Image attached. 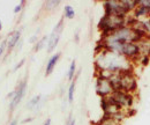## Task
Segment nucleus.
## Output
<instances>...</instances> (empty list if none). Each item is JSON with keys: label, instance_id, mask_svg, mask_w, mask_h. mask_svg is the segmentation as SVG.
Returning a JSON list of instances; mask_svg holds the SVG:
<instances>
[{"label": "nucleus", "instance_id": "nucleus-1", "mask_svg": "<svg viewBox=\"0 0 150 125\" xmlns=\"http://www.w3.org/2000/svg\"><path fill=\"white\" fill-rule=\"evenodd\" d=\"M95 65L97 71L106 70L113 73L132 71L131 61L127 58H125L121 54L108 51L104 49H97V54L95 56Z\"/></svg>", "mask_w": 150, "mask_h": 125}, {"label": "nucleus", "instance_id": "nucleus-2", "mask_svg": "<svg viewBox=\"0 0 150 125\" xmlns=\"http://www.w3.org/2000/svg\"><path fill=\"white\" fill-rule=\"evenodd\" d=\"M125 26H127L126 16L113 15V14H105L98 23V28L102 31V36L109 35Z\"/></svg>", "mask_w": 150, "mask_h": 125}, {"label": "nucleus", "instance_id": "nucleus-3", "mask_svg": "<svg viewBox=\"0 0 150 125\" xmlns=\"http://www.w3.org/2000/svg\"><path fill=\"white\" fill-rule=\"evenodd\" d=\"M108 97H110L114 103H117L122 109L131 108L132 103H133V96L131 95V93H126V91H122V90H115Z\"/></svg>", "mask_w": 150, "mask_h": 125}, {"label": "nucleus", "instance_id": "nucleus-4", "mask_svg": "<svg viewBox=\"0 0 150 125\" xmlns=\"http://www.w3.org/2000/svg\"><path fill=\"white\" fill-rule=\"evenodd\" d=\"M136 88V79L133 72H122L120 73V82H119V90L132 93Z\"/></svg>", "mask_w": 150, "mask_h": 125}, {"label": "nucleus", "instance_id": "nucleus-5", "mask_svg": "<svg viewBox=\"0 0 150 125\" xmlns=\"http://www.w3.org/2000/svg\"><path fill=\"white\" fill-rule=\"evenodd\" d=\"M104 9L105 14H113V15H120V16H127L129 13L125 8L122 1H105L104 2Z\"/></svg>", "mask_w": 150, "mask_h": 125}, {"label": "nucleus", "instance_id": "nucleus-6", "mask_svg": "<svg viewBox=\"0 0 150 125\" xmlns=\"http://www.w3.org/2000/svg\"><path fill=\"white\" fill-rule=\"evenodd\" d=\"M62 28H64V19H61L57 26L54 27L53 31L51 33V35L49 36L47 38V52H52L54 49L57 48L59 41H60V36H61V33H62Z\"/></svg>", "mask_w": 150, "mask_h": 125}, {"label": "nucleus", "instance_id": "nucleus-7", "mask_svg": "<svg viewBox=\"0 0 150 125\" xmlns=\"http://www.w3.org/2000/svg\"><path fill=\"white\" fill-rule=\"evenodd\" d=\"M95 88H96V93L102 99H105V97L110 96L113 91H114L110 80L102 79V78H97L96 79V86H95Z\"/></svg>", "mask_w": 150, "mask_h": 125}, {"label": "nucleus", "instance_id": "nucleus-8", "mask_svg": "<svg viewBox=\"0 0 150 125\" xmlns=\"http://www.w3.org/2000/svg\"><path fill=\"white\" fill-rule=\"evenodd\" d=\"M25 90H27V79H23L19 84V86L16 87V89L14 90V96L12 97L11 103H9V110L11 111H13L20 104V102L24 97Z\"/></svg>", "mask_w": 150, "mask_h": 125}, {"label": "nucleus", "instance_id": "nucleus-9", "mask_svg": "<svg viewBox=\"0 0 150 125\" xmlns=\"http://www.w3.org/2000/svg\"><path fill=\"white\" fill-rule=\"evenodd\" d=\"M6 38H7V54H9L14 48H16L18 43L21 41V29L14 30Z\"/></svg>", "mask_w": 150, "mask_h": 125}, {"label": "nucleus", "instance_id": "nucleus-10", "mask_svg": "<svg viewBox=\"0 0 150 125\" xmlns=\"http://www.w3.org/2000/svg\"><path fill=\"white\" fill-rule=\"evenodd\" d=\"M60 56H61V52H57V54H54L52 57H50V59H49V61H47V64H46L45 75H50V74L53 72L57 63H58L59 59H60Z\"/></svg>", "mask_w": 150, "mask_h": 125}, {"label": "nucleus", "instance_id": "nucleus-11", "mask_svg": "<svg viewBox=\"0 0 150 125\" xmlns=\"http://www.w3.org/2000/svg\"><path fill=\"white\" fill-rule=\"evenodd\" d=\"M81 73V71H79V73L75 75L74 80L71 82V85H69V87H68V91H67V97H68V102L69 103H72L73 102V100H74V93H75V84H76V80H77V78H79V74Z\"/></svg>", "mask_w": 150, "mask_h": 125}, {"label": "nucleus", "instance_id": "nucleus-12", "mask_svg": "<svg viewBox=\"0 0 150 125\" xmlns=\"http://www.w3.org/2000/svg\"><path fill=\"white\" fill-rule=\"evenodd\" d=\"M40 100H42V95H36V96H34L29 102H28V104H27V108L28 109H35V108H38L40 106Z\"/></svg>", "mask_w": 150, "mask_h": 125}, {"label": "nucleus", "instance_id": "nucleus-13", "mask_svg": "<svg viewBox=\"0 0 150 125\" xmlns=\"http://www.w3.org/2000/svg\"><path fill=\"white\" fill-rule=\"evenodd\" d=\"M64 16H65L66 19H68V20L74 19L75 11H74V8H73V6H71V5H66V6L64 7Z\"/></svg>", "mask_w": 150, "mask_h": 125}, {"label": "nucleus", "instance_id": "nucleus-14", "mask_svg": "<svg viewBox=\"0 0 150 125\" xmlns=\"http://www.w3.org/2000/svg\"><path fill=\"white\" fill-rule=\"evenodd\" d=\"M76 75V61L73 60L69 65V69H68V73H67V78L69 81H73Z\"/></svg>", "mask_w": 150, "mask_h": 125}, {"label": "nucleus", "instance_id": "nucleus-15", "mask_svg": "<svg viewBox=\"0 0 150 125\" xmlns=\"http://www.w3.org/2000/svg\"><path fill=\"white\" fill-rule=\"evenodd\" d=\"M47 38H49V36H44L40 39H38V42L35 44V51H39L40 49H43V46L45 44H47Z\"/></svg>", "mask_w": 150, "mask_h": 125}, {"label": "nucleus", "instance_id": "nucleus-16", "mask_svg": "<svg viewBox=\"0 0 150 125\" xmlns=\"http://www.w3.org/2000/svg\"><path fill=\"white\" fill-rule=\"evenodd\" d=\"M5 51H7V38H5V39L0 43V58L4 56Z\"/></svg>", "mask_w": 150, "mask_h": 125}, {"label": "nucleus", "instance_id": "nucleus-17", "mask_svg": "<svg viewBox=\"0 0 150 125\" xmlns=\"http://www.w3.org/2000/svg\"><path fill=\"white\" fill-rule=\"evenodd\" d=\"M59 5H60V1H58V0H56V1H46L45 2V7L49 8V9H52V8H54Z\"/></svg>", "mask_w": 150, "mask_h": 125}, {"label": "nucleus", "instance_id": "nucleus-18", "mask_svg": "<svg viewBox=\"0 0 150 125\" xmlns=\"http://www.w3.org/2000/svg\"><path fill=\"white\" fill-rule=\"evenodd\" d=\"M24 5H25V1H21L19 5H16L15 7H14V13L15 14H18V13H20L22 9H23V7H24Z\"/></svg>", "mask_w": 150, "mask_h": 125}, {"label": "nucleus", "instance_id": "nucleus-19", "mask_svg": "<svg viewBox=\"0 0 150 125\" xmlns=\"http://www.w3.org/2000/svg\"><path fill=\"white\" fill-rule=\"evenodd\" d=\"M24 61H25V59H24V58H23V59H21V60H20L19 63L16 64V66H15V67L13 69V71L15 72V71H18V70H20V69H21V67L23 66V64H24Z\"/></svg>", "mask_w": 150, "mask_h": 125}, {"label": "nucleus", "instance_id": "nucleus-20", "mask_svg": "<svg viewBox=\"0 0 150 125\" xmlns=\"http://www.w3.org/2000/svg\"><path fill=\"white\" fill-rule=\"evenodd\" d=\"M65 125H75V119L72 117V115H69V116H68V118H67L66 124Z\"/></svg>", "mask_w": 150, "mask_h": 125}, {"label": "nucleus", "instance_id": "nucleus-21", "mask_svg": "<svg viewBox=\"0 0 150 125\" xmlns=\"http://www.w3.org/2000/svg\"><path fill=\"white\" fill-rule=\"evenodd\" d=\"M29 42H30V43H35V44H36V43H37V42H38L37 36L35 35V36H33V37H30V39H29Z\"/></svg>", "mask_w": 150, "mask_h": 125}, {"label": "nucleus", "instance_id": "nucleus-22", "mask_svg": "<svg viewBox=\"0 0 150 125\" xmlns=\"http://www.w3.org/2000/svg\"><path fill=\"white\" fill-rule=\"evenodd\" d=\"M33 119H34L33 117H28V118H25V119H23V121H22V123H23V124H27V123H29V122H31Z\"/></svg>", "mask_w": 150, "mask_h": 125}, {"label": "nucleus", "instance_id": "nucleus-23", "mask_svg": "<svg viewBox=\"0 0 150 125\" xmlns=\"http://www.w3.org/2000/svg\"><path fill=\"white\" fill-rule=\"evenodd\" d=\"M51 122H52V121H51V118H47V119L44 122V124L43 125H51Z\"/></svg>", "mask_w": 150, "mask_h": 125}, {"label": "nucleus", "instance_id": "nucleus-24", "mask_svg": "<svg viewBox=\"0 0 150 125\" xmlns=\"http://www.w3.org/2000/svg\"><path fill=\"white\" fill-rule=\"evenodd\" d=\"M9 125H18V121H16V119L12 121V122H11V124H9Z\"/></svg>", "mask_w": 150, "mask_h": 125}, {"label": "nucleus", "instance_id": "nucleus-25", "mask_svg": "<svg viewBox=\"0 0 150 125\" xmlns=\"http://www.w3.org/2000/svg\"><path fill=\"white\" fill-rule=\"evenodd\" d=\"M75 42H79V34H75Z\"/></svg>", "mask_w": 150, "mask_h": 125}, {"label": "nucleus", "instance_id": "nucleus-26", "mask_svg": "<svg viewBox=\"0 0 150 125\" xmlns=\"http://www.w3.org/2000/svg\"><path fill=\"white\" fill-rule=\"evenodd\" d=\"M2 30V22H1V20H0V31Z\"/></svg>", "mask_w": 150, "mask_h": 125}, {"label": "nucleus", "instance_id": "nucleus-27", "mask_svg": "<svg viewBox=\"0 0 150 125\" xmlns=\"http://www.w3.org/2000/svg\"><path fill=\"white\" fill-rule=\"evenodd\" d=\"M97 125H98V124H97Z\"/></svg>", "mask_w": 150, "mask_h": 125}]
</instances>
